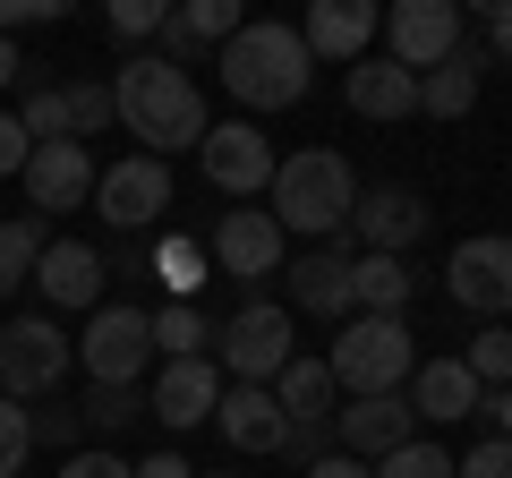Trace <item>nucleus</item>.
<instances>
[{"instance_id": "2", "label": "nucleus", "mask_w": 512, "mask_h": 478, "mask_svg": "<svg viewBox=\"0 0 512 478\" xmlns=\"http://www.w3.org/2000/svg\"><path fill=\"white\" fill-rule=\"evenodd\" d=\"M308 77H316V60H308V43L291 35V26H239L231 43H222V86L239 94L248 111H282V103H299L308 94Z\"/></svg>"}, {"instance_id": "3", "label": "nucleus", "mask_w": 512, "mask_h": 478, "mask_svg": "<svg viewBox=\"0 0 512 478\" xmlns=\"http://www.w3.org/2000/svg\"><path fill=\"white\" fill-rule=\"evenodd\" d=\"M265 214L282 222V239L291 231H350V205H359V180H350V163L333 146H308L291 154V163H274V188H265Z\"/></svg>"}, {"instance_id": "9", "label": "nucleus", "mask_w": 512, "mask_h": 478, "mask_svg": "<svg viewBox=\"0 0 512 478\" xmlns=\"http://www.w3.org/2000/svg\"><path fill=\"white\" fill-rule=\"evenodd\" d=\"M282 222L265 214V205H231V214L214 222V239H205V257L222 265L231 282H265V274H282Z\"/></svg>"}, {"instance_id": "11", "label": "nucleus", "mask_w": 512, "mask_h": 478, "mask_svg": "<svg viewBox=\"0 0 512 478\" xmlns=\"http://www.w3.org/2000/svg\"><path fill=\"white\" fill-rule=\"evenodd\" d=\"M197 163H205V180H214L222 197H265V188H274V146H265V129H248V120L205 129Z\"/></svg>"}, {"instance_id": "14", "label": "nucleus", "mask_w": 512, "mask_h": 478, "mask_svg": "<svg viewBox=\"0 0 512 478\" xmlns=\"http://www.w3.org/2000/svg\"><path fill=\"white\" fill-rule=\"evenodd\" d=\"M26 205L35 214H69V205H86L94 197V154L77 146V137H60V146H35L26 154Z\"/></svg>"}, {"instance_id": "17", "label": "nucleus", "mask_w": 512, "mask_h": 478, "mask_svg": "<svg viewBox=\"0 0 512 478\" xmlns=\"http://www.w3.org/2000/svg\"><path fill=\"white\" fill-rule=\"evenodd\" d=\"M214 419H222V444H239V453H282V436H291V419L265 385H222Z\"/></svg>"}, {"instance_id": "38", "label": "nucleus", "mask_w": 512, "mask_h": 478, "mask_svg": "<svg viewBox=\"0 0 512 478\" xmlns=\"http://www.w3.org/2000/svg\"><path fill=\"white\" fill-rule=\"evenodd\" d=\"M60 478H137V470H128L120 453H69V461H60Z\"/></svg>"}, {"instance_id": "20", "label": "nucleus", "mask_w": 512, "mask_h": 478, "mask_svg": "<svg viewBox=\"0 0 512 478\" xmlns=\"http://www.w3.org/2000/svg\"><path fill=\"white\" fill-rule=\"evenodd\" d=\"M350 111H367V120H410L419 111V77L402 60H350Z\"/></svg>"}, {"instance_id": "25", "label": "nucleus", "mask_w": 512, "mask_h": 478, "mask_svg": "<svg viewBox=\"0 0 512 478\" xmlns=\"http://www.w3.org/2000/svg\"><path fill=\"white\" fill-rule=\"evenodd\" d=\"M350 308L359 316H402L410 308V265L402 257H350Z\"/></svg>"}, {"instance_id": "35", "label": "nucleus", "mask_w": 512, "mask_h": 478, "mask_svg": "<svg viewBox=\"0 0 512 478\" xmlns=\"http://www.w3.org/2000/svg\"><path fill=\"white\" fill-rule=\"evenodd\" d=\"M453 478H512V444H504V436H487L478 453H461V461H453Z\"/></svg>"}, {"instance_id": "26", "label": "nucleus", "mask_w": 512, "mask_h": 478, "mask_svg": "<svg viewBox=\"0 0 512 478\" xmlns=\"http://www.w3.org/2000/svg\"><path fill=\"white\" fill-rule=\"evenodd\" d=\"M470 103H478V52H453L444 69L419 77V111H436V120H461Z\"/></svg>"}, {"instance_id": "28", "label": "nucleus", "mask_w": 512, "mask_h": 478, "mask_svg": "<svg viewBox=\"0 0 512 478\" xmlns=\"http://www.w3.org/2000/svg\"><path fill=\"white\" fill-rule=\"evenodd\" d=\"M205 342H214V325H205V308H188V299H171V308H154V350H163V359H205Z\"/></svg>"}, {"instance_id": "30", "label": "nucleus", "mask_w": 512, "mask_h": 478, "mask_svg": "<svg viewBox=\"0 0 512 478\" xmlns=\"http://www.w3.org/2000/svg\"><path fill=\"white\" fill-rule=\"evenodd\" d=\"M60 103H69V137L86 146L94 129H111L120 120V103H111V86H94V77H77V86H60Z\"/></svg>"}, {"instance_id": "33", "label": "nucleus", "mask_w": 512, "mask_h": 478, "mask_svg": "<svg viewBox=\"0 0 512 478\" xmlns=\"http://www.w3.org/2000/svg\"><path fill=\"white\" fill-rule=\"evenodd\" d=\"M26 453H35V419H26V410L0 393V478H18V470H26Z\"/></svg>"}, {"instance_id": "22", "label": "nucleus", "mask_w": 512, "mask_h": 478, "mask_svg": "<svg viewBox=\"0 0 512 478\" xmlns=\"http://www.w3.org/2000/svg\"><path fill=\"white\" fill-rule=\"evenodd\" d=\"M231 35H239V0H188V9L163 18V60L180 69V60H197L205 43H231Z\"/></svg>"}, {"instance_id": "36", "label": "nucleus", "mask_w": 512, "mask_h": 478, "mask_svg": "<svg viewBox=\"0 0 512 478\" xmlns=\"http://www.w3.org/2000/svg\"><path fill=\"white\" fill-rule=\"evenodd\" d=\"M163 0H111V26H120V35H163Z\"/></svg>"}, {"instance_id": "45", "label": "nucleus", "mask_w": 512, "mask_h": 478, "mask_svg": "<svg viewBox=\"0 0 512 478\" xmlns=\"http://www.w3.org/2000/svg\"><path fill=\"white\" fill-rule=\"evenodd\" d=\"M9 77H18V43L0 35V86H9Z\"/></svg>"}, {"instance_id": "5", "label": "nucleus", "mask_w": 512, "mask_h": 478, "mask_svg": "<svg viewBox=\"0 0 512 478\" xmlns=\"http://www.w3.org/2000/svg\"><path fill=\"white\" fill-rule=\"evenodd\" d=\"M69 368H77V342L52 325V316H18V325H0V393H9V402L52 393Z\"/></svg>"}, {"instance_id": "23", "label": "nucleus", "mask_w": 512, "mask_h": 478, "mask_svg": "<svg viewBox=\"0 0 512 478\" xmlns=\"http://www.w3.org/2000/svg\"><path fill=\"white\" fill-rule=\"evenodd\" d=\"M291 308H308V316H350V257H342V248L291 257Z\"/></svg>"}, {"instance_id": "42", "label": "nucleus", "mask_w": 512, "mask_h": 478, "mask_svg": "<svg viewBox=\"0 0 512 478\" xmlns=\"http://www.w3.org/2000/svg\"><path fill=\"white\" fill-rule=\"evenodd\" d=\"M197 282H205L197 274V248H171V291H197Z\"/></svg>"}, {"instance_id": "1", "label": "nucleus", "mask_w": 512, "mask_h": 478, "mask_svg": "<svg viewBox=\"0 0 512 478\" xmlns=\"http://www.w3.org/2000/svg\"><path fill=\"white\" fill-rule=\"evenodd\" d=\"M111 103H120V129L128 137H146V154L163 163V154H180V146H205V94H197V77L188 69H171L163 52H146V60H120V77H111Z\"/></svg>"}, {"instance_id": "34", "label": "nucleus", "mask_w": 512, "mask_h": 478, "mask_svg": "<svg viewBox=\"0 0 512 478\" xmlns=\"http://www.w3.org/2000/svg\"><path fill=\"white\" fill-rule=\"evenodd\" d=\"M137 410H146V402H137V385H94L86 419H94V427H128V419H137Z\"/></svg>"}, {"instance_id": "21", "label": "nucleus", "mask_w": 512, "mask_h": 478, "mask_svg": "<svg viewBox=\"0 0 512 478\" xmlns=\"http://www.w3.org/2000/svg\"><path fill=\"white\" fill-rule=\"evenodd\" d=\"M35 282H43V299H52V308H86V299L103 291V257H94L86 239H52V248H43V265H35Z\"/></svg>"}, {"instance_id": "15", "label": "nucleus", "mask_w": 512, "mask_h": 478, "mask_svg": "<svg viewBox=\"0 0 512 478\" xmlns=\"http://www.w3.org/2000/svg\"><path fill=\"white\" fill-rule=\"evenodd\" d=\"M419 231H427V205L410 197V188H376V197L350 205V239H367L359 257H402Z\"/></svg>"}, {"instance_id": "10", "label": "nucleus", "mask_w": 512, "mask_h": 478, "mask_svg": "<svg viewBox=\"0 0 512 478\" xmlns=\"http://www.w3.org/2000/svg\"><path fill=\"white\" fill-rule=\"evenodd\" d=\"M444 291H453L470 316H487V325L512 316V239H495V231L487 239H461L453 265H444Z\"/></svg>"}, {"instance_id": "43", "label": "nucleus", "mask_w": 512, "mask_h": 478, "mask_svg": "<svg viewBox=\"0 0 512 478\" xmlns=\"http://www.w3.org/2000/svg\"><path fill=\"white\" fill-rule=\"evenodd\" d=\"M137 478H197V470H188L180 453H154V461H137Z\"/></svg>"}, {"instance_id": "31", "label": "nucleus", "mask_w": 512, "mask_h": 478, "mask_svg": "<svg viewBox=\"0 0 512 478\" xmlns=\"http://www.w3.org/2000/svg\"><path fill=\"white\" fill-rule=\"evenodd\" d=\"M18 129L35 137V146H60V137H69V103H60V86H35L18 103Z\"/></svg>"}, {"instance_id": "40", "label": "nucleus", "mask_w": 512, "mask_h": 478, "mask_svg": "<svg viewBox=\"0 0 512 478\" xmlns=\"http://www.w3.org/2000/svg\"><path fill=\"white\" fill-rule=\"evenodd\" d=\"M35 18H60V0H0V35L9 26H35Z\"/></svg>"}, {"instance_id": "8", "label": "nucleus", "mask_w": 512, "mask_h": 478, "mask_svg": "<svg viewBox=\"0 0 512 478\" xmlns=\"http://www.w3.org/2000/svg\"><path fill=\"white\" fill-rule=\"evenodd\" d=\"M376 26L393 35V52H384V60H402L410 77L444 69V60L461 52V9H453V0H393Z\"/></svg>"}, {"instance_id": "18", "label": "nucleus", "mask_w": 512, "mask_h": 478, "mask_svg": "<svg viewBox=\"0 0 512 478\" xmlns=\"http://www.w3.org/2000/svg\"><path fill=\"white\" fill-rule=\"evenodd\" d=\"M367 35H376V9L367 0H316L308 26H299V43H308V60H367Z\"/></svg>"}, {"instance_id": "12", "label": "nucleus", "mask_w": 512, "mask_h": 478, "mask_svg": "<svg viewBox=\"0 0 512 478\" xmlns=\"http://www.w3.org/2000/svg\"><path fill=\"white\" fill-rule=\"evenodd\" d=\"M171 205V171L154 163V154H128V163L94 171V214L120 222V231H146V222H163Z\"/></svg>"}, {"instance_id": "29", "label": "nucleus", "mask_w": 512, "mask_h": 478, "mask_svg": "<svg viewBox=\"0 0 512 478\" xmlns=\"http://www.w3.org/2000/svg\"><path fill=\"white\" fill-rule=\"evenodd\" d=\"M461 368L478 376V393H487V385L504 393V385H512V333H504V325H478V342L461 350Z\"/></svg>"}, {"instance_id": "39", "label": "nucleus", "mask_w": 512, "mask_h": 478, "mask_svg": "<svg viewBox=\"0 0 512 478\" xmlns=\"http://www.w3.org/2000/svg\"><path fill=\"white\" fill-rule=\"evenodd\" d=\"M26 154H35V137H26L18 120L0 111V180H9V171H26Z\"/></svg>"}, {"instance_id": "41", "label": "nucleus", "mask_w": 512, "mask_h": 478, "mask_svg": "<svg viewBox=\"0 0 512 478\" xmlns=\"http://www.w3.org/2000/svg\"><path fill=\"white\" fill-rule=\"evenodd\" d=\"M308 478H367V461H350V453H325V461H308Z\"/></svg>"}, {"instance_id": "44", "label": "nucleus", "mask_w": 512, "mask_h": 478, "mask_svg": "<svg viewBox=\"0 0 512 478\" xmlns=\"http://www.w3.org/2000/svg\"><path fill=\"white\" fill-rule=\"evenodd\" d=\"M495 427H504V444H512V385L495 393Z\"/></svg>"}, {"instance_id": "24", "label": "nucleus", "mask_w": 512, "mask_h": 478, "mask_svg": "<svg viewBox=\"0 0 512 478\" xmlns=\"http://www.w3.org/2000/svg\"><path fill=\"white\" fill-rule=\"evenodd\" d=\"M265 393L282 402V419H291V427H299V419H333V410H342V393H333V368H325V359H291V368H282Z\"/></svg>"}, {"instance_id": "6", "label": "nucleus", "mask_w": 512, "mask_h": 478, "mask_svg": "<svg viewBox=\"0 0 512 478\" xmlns=\"http://www.w3.org/2000/svg\"><path fill=\"white\" fill-rule=\"evenodd\" d=\"M222 342V368H231V385H274L282 368H291V308H274V299H248V308L231 316V325L214 333Z\"/></svg>"}, {"instance_id": "4", "label": "nucleus", "mask_w": 512, "mask_h": 478, "mask_svg": "<svg viewBox=\"0 0 512 478\" xmlns=\"http://www.w3.org/2000/svg\"><path fill=\"white\" fill-rule=\"evenodd\" d=\"M325 368H333V393L367 402V393H402L410 368H419V350H410L402 316H359V325H342V342L325 350Z\"/></svg>"}, {"instance_id": "32", "label": "nucleus", "mask_w": 512, "mask_h": 478, "mask_svg": "<svg viewBox=\"0 0 512 478\" xmlns=\"http://www.w3.org/2000/svg\"><path fill=\"white\" fill-rule=\"evenodd\" d=\"M367 478H453V453H444V444H419V436H410L402 453H384Z\"/></svg>"}, {"instance_id": "37", "label": "nucleus", "mask_w": 512, "mask_h": 478, "mask_svg": "<svg viewBox=\"0 0 512 478\" xmlns=\"http://www.w3.org/2000/svg\"><path fill=\"white\" fill-rule=\"evenodd\" d=\"M282 453H291V461H325L333 453V419H299L291 436H282Z\"/></svg>"}, {"instance_id": "27", "label": "nucleus", "mask_w": 512, "mask_h": 478, "mask_svg": "<svg viewBox=\"0 0 512 478\" xmlns=\"http://www.w3.org/2000/svg\"><path fill=\"white\" fill-rule=\"evenodd\" d=\"M43 248H52L43 214H26V222H0V299H9V291H18V282L43 265Z\"/></svg>"}, {"instance_id": "7", "label": "nucleus", "mask_w": 512, "mask_h": 478, "mask_svg": "<svg viewBox=\"0 0 512 478\" xmlns=\"http://www.w3.org/2000/svg\"><path fill=\"white\" fill-rule=\"evenodd\" d=\"M154 368V316L146 308H94L86 316V385H137Z\"/></svg>"}, {"instance_id": "16", "label": "nucleus", "mask_w": 512, "mask_h": 478, "mask_svg": "<svg viewBox=\"0 0 512 478\" xmlns=\"http://www.w3.org/2000/svg\"><path fill=\"white\" fill-rule=\"evenodd\" d=\"M214 402H222V376H214V359H163V376H154V419L163 427H205L214 419Z\"/></svg>"}, {"instance_id": "19", "label": "nucleus", "mask_w": 512, "mask_h": 478, "mask_svg": "<svg viewBox=\"0 0 512 478\" xmlns=\"http://www.w3.org/2000/svg\"><path fill=\"white\" fill-rule=\"evenodd\" d=\"M402 402H410V419H470L478 410V376L461 368V359H419L410 368V385H402Z\"/></svg>"}, {"instance_id": "13", "label": "nucleus", "mask_w": 512, "mask_h": 478, "mask_svg": "<svg viewBox=\"0 0 512 478\" xmlns=\"http://www.w3.org/2000/svg\"><path fill=\"white\" fill-rule=\"evenodd\" d=\"M333 436H342L350 461H367V470H376L384 453H402V444L419 436V419H410L402 393H367V402H342V410H333Z\"/></svg>"}]
</instances>
